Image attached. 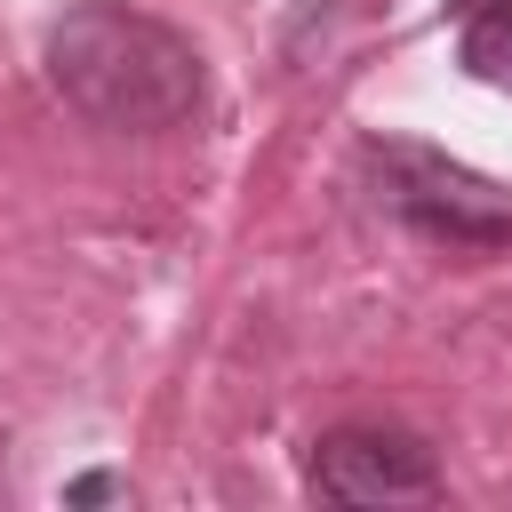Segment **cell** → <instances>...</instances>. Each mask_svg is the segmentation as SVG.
<instances>
[{
	"instance_id": "4",
	"label": "cell",
	"mask_w": 512,
	"mask_h": 512,
	"mask_svg": "<svg viewBox=\"0 0 512 512\" xmlns=\"http://www.w3.org/2000/svg\"><path fill=\"white\" fill-rule=\"evenodd\" d=\"M464 64L488 88H512V0H488L464 16Z\"/></svg>"
},
{
	"instance_id": "2",
	"label": "cell",
	"mask_w": 512,
	"mask_h": 512,
	"mask_svg": "<svg viewBox=\"0 0 512 512\" xmlns=\"http://www.w3.org/2000/svg\"><path fill=\"white\" fill-rule=\"evenodd\" d=\"M360 184L384 216L440 248H504L512 240V184L416 144V136H368L360 144Z\"/></svg>"
},
{
	"instance_id": "5",
	"label": "cell",
	"mask_w": 512,
	"mask_h": 512,
	"mask_svg": "<svg viewBox=\"0 0 512 512\" xmlns=\"http://www.w3.org/2000/svg\"><path fill=\"white\" fill-rule=\"evenodd\" d=\"M112 496H128V480H120V472H80V480L64 488V504H112Z\"/></svg>"
},
{
	"instance_id": "6",
	"label": "cell",
	"mask_w": 512,
	"mask_h": 512,
	"mask_svg": "<svg viewBox=\"0 0 512 512\" xmlns=\"http://www.w3.org/2000/svg\"><path fill=\"white\" fill-rule=\"evenodd\" d=\"M448 8H456V16H472V8H488V0H448Z\"/></svg>"
},
{
	"instance_id": "1",
	"label": "cell",
	"mask_w": 512,
	"mask_h": 512,
	"mask_svg": "<svg viewBox=\"0 0 512 512\" xmlns=\"http://www.w3.org/2000/svg\"><path fill=\"white\" fill-rule=\"evenodd\" d=\"M48 80L56 96L88 120V128H112V136H160V128H184L208 96V64L200 48L152 16V8H128V0H72L56 24H48Z\"/></svg>"
},
{
	"instance_id": "3",
	"label": "cell",
	"mask_w": 512,
	"mask_h": 512,
	"mask_svg": "<svg viewBox=\"0 0 512 512\" xmlns=\"http://www.w3.org/2000/svg\"><path fill=\"white\" fill-rule=\"evenodd\" d=\"M304 488L320 504H400L440 496V456L400 424H336L304 456Z\"/></svg>"
}]
</instances>
